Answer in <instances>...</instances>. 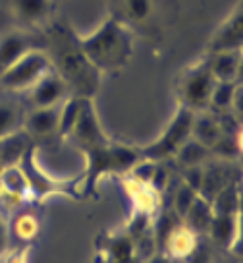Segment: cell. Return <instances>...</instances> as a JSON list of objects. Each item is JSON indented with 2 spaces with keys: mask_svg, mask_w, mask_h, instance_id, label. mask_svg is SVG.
<instances>
[{
  "mask_svg": "<svg viewBox=\"0 0 243 263\" xmlns=\"http://www.w3.org/2000/svg\"><path fill=\"white\" fill-rule=\"evenodd\" d=\"M143 263H172V259L166 254H158V252H154V254L151 255V257H147Z\"/></svg>",
  "mask_w": 243,
  "mask_h": 263,
  "instance_id": "obj_25",
  "label": "cell"
},
{
  "mask_svg": "<svg viewBox=\"0 0 243 263\" xmlns=\"http://www.w3.org/2000/svg\"><path fill=\"white\" fill-rule=\"evenodd\" d=\"M14 10L29 24L43 22L50 12V0H14Z\"/></svg>",
  "mask_w": 243,
  "mask_h": 263,
  "instance_id": "obj_20",
  "label": "cell"
},
{
  "mask_svg": "<svg viewBox=\"0 0 243 263\" xmlns=\"http://www.w3.org/2000/svg\"><path fill=\"white\" fill-rule=\"evenodd\" d=\"M50 70V60L43 50H27L17 62L0 74V89L17 93L29 91L43 74Z\"/></svg>",
  "mask_w": 243,
  "mask_h": 263,
  "instance_id": "obj_4",
  "label": "cell"
},
{
  "mask_svg": "<svg viewBox=\"0 0 243 263\" xmlns=\"http://www.w3.org/2000/svg\"><path fill=\"white\" fill-rule=\"evenodd\" d=\"M10 244V230H8V222L4 221V217L0 215V254L6 252V248Z\"/></svg>",
  "mask_w": 243,
  "mask_h": 263,
  "instance_id": "obj_24",
  "label": "cell"
},
{
  "mask_svg": "<svg viewBox=\"0 0 243 263\" xmlns=\"http://www.w3.org/2000/svg\"><path fill=\"white\" fill-rule=\"evenodd\" d=\"M31 145V138H29V134L24 128L10 134L6 138H2L0 140V159L4 163V168L19 164V161L24 159V155L29 151Z\"/></svg>",
  "mask_w": 243,
  "mask_h": 263,
  "instance_id": "obj_11",
  "label": "cell"
},
{
  "mask_svg": "<svg viewBox=\"0 0 243 263\" xmlns=\"http://www.w3.org/2000/svg\"><path fill=\"white\" fill-rule=\"evenodd\" d=\"M237 213L234 215H214L212 222L209 227V236H211L212 244L218 248H230L237 240Z\"/></svg>",
  "mask_w": 243,
  "mask_h": 263,
  "instance_id": "obj_12",
  "label": "cell"
},
{
  "mask_svg": "<svg viewBox=\"0 0 243 263\" xmlns=\"http://www.w3.org/2000/svg\"><path fill=\"white\" fill-rule=\"evenodd\" d=\"M214 215H234L239 211V192L235 184H226L216 196L211 199Z\"/></svg>",
  "mask_w": 243,
  "mask_h": 263,
  "instance_id": "obj_19",
  "label": "cell"
},
{
  "mask_svg": "<svg viewBox=\"0 0 243 263\" xmlns=\"http://www.w3.org/2000/svg\"><path fill=\"white\" fill-rule=\"evenodd\" d=\"M222 136V128L216 118H212L211 115H195L193 116V126H191V138L202 143L205 147L211 149Z\"/></svg>",
  "mask_w": 243,
  "mask_h": 263,
  "instance_id": "obj_15",
  "label": "cell"
},
{
  "mask_svg": "<svg viewBox=\"0 0 243 263\" xmlns=\"http://www.w3.org/2000/svg\"><path fill=\"white\" fill-rule=\"evenodd\" d=\"M214 263H237V261H235V259H234V261H228V259L224 261V259H218V261H214Z\"/></svg>",
  "mask_w": 243,
  "mask_h": 263,
  "instance_id": "obj_26",
  "label": "cell"
},
{
  "mask_svg": "<svg viewBox=\"0 0 243 263\" xmlns=\"http://www.w3.org/2000/svg\"><path fill=\"white\" fill-rule=\"evenodd\" d=\"M24 110L14 99L0 97V140L24 128Z\"/></svg>",
  "mask_w": 243,
  "mask_h": 263,
  "instance_id": "obj_14",
  "label": "cell"
},
{
  "mask_svg": "<svg viewBox=\"0 0 243 263\" xmlns=\"http://www.w3.org/2000/svg\"><path fill=\"white\" fill-rule=\"evenodd\" d=\"M209 70L216 82H237L239 72H241L239 50L212 52L211 60H209Z\"/></svg>",
  "mask_w": 243,
  "mask_h": 263,
  "instance_id": "obj_9",
  "label": "cell"
},
{
  "mask_svg": "<svg viewBox=\"0 0 243 263\" xmlns=\"http://www.w3.org/2000/svg\"><path fill=\"white\" fill-rule=\"evenodd\" d=\"M128 12L135 20H145L151 14V0H128Z\"/></svg>",
  "mask_w": 243,
  "mask_h": 263,
  "instance_id": "obj_23",
  "label": "cell"
},
{
  "mask_svg": "<svg viewBox=\"0 0 243 263\" xmlns=\"http://www.w3.org/2000/svg\"><path fill=\"white\" fill-rule=\"evenodd\" d=\"M27 50H31V43L22 33H8L0 37V74L17 62Z\"/></svg>",
  "mask_w": 243,
  "mask_h": 263,
  "instance_id": "obj_13",
  "label": "cell"
},
{
  "mask_svg": "<svg viewBox=\"0 0 243 263\" xmlns=\"http://www.w3.org/2000/svg\"><path fill=\"white\" fill-rule=\"evenodd\" d=\"M68 83L64 78L49 70L47 74H43L35 82L31 89H29V103L33 108H43V107H56L60 103H64L68 99Z\"/></svg>",
  "mask_w": 243,
  "mask_h": 263,
  "instance_id": "obj_6",
  "label": "cell"
},
{
  "mask_svg": "<svg viewBox=\"0 0 243 263\" xmlns=\"http://www.w3.org/2000/svg\"><path fill=\"white\" fill-rule=\"evenodd\" d=\"M212 217H214V213H212L211 201L197 194L193 203L189 205V209H187L181 219H184V227L189 229L197 236V234H207L209 232Z\"/></svg>",
  "mask_w": 243,
  "mask_h": 263,
  "instance_id": "obj_10",
  "label": "cell"
},
{
  "mask_svg": "<svg viewBox=\"0 0 243 263\" xmlns=\"http://www.w3.org/2000/svg\"><path fill=\"white\" fill-rule=\"evenodd\" d=\"M0 192H6V194L12 197H24L25 194L29 192L25 174L19 164L6 166V168L0 173Z\"/></svg>",
  "mask_w": 243,
  "mask_h": 263,
  "instance_id": "obj_16",
  "label": "cell"
},
{
  "mask_svg": "<svg viewBox=\"0 0 243 263\" xmlns=\"http://www.w3.org/2000/svg\"><path fill=\"white\" fill-rule=\"evenodd\" d=\"M195 196H197V192H195L191 186H187L186 182L178 186L176 194H174V213L178 215L179 219L186 215V211L189 209V205L193 203Z\"/></svg>",
  "mask_w": 243,
  "mask_h": 263,
  "instance_id": "obj_22",
  "label": "cell"
},
{
  "mask_svg": "<svg viewBox=\"0 0 243 263\" xmlns=\"http://www.w3.org/2000/svg\"><path fill=\"white\" fill-rule=\"evenodd\" d=\"M212 52L222 50H241V8L228 17L211 41Z\"/></svg>",
  "mask_w": 243,
  "mask_h": 263,
  "instance_id": "obj_8",
  "label": "cell"
},
{
  "mask_svg": "<svg viewBox=\"0 0 243 263\" xmlns=\"http://www.w3.org/2000/svg\"><path fill=\"white\" fill-rule=\"evenodd\" d=\"M193 116L195 112L191 108L181 105L178 108V112L172 116V120L168 122L166 130L162 132L153 143L137 149L141 159L143 161H151V163H160V161H166V159L176 155L178 149L191 138Z\"/></svg>",
  "mask_w": 243,
  "mask_h": 263,
  "instance_id": "obj_3",
  "label": "cell"
},
{
  "mask_svg": "<svg viewBox=\"0 0 243 263\" xmlns=\"http://www.w3.org/2000/svg\"><path fill=\"white\" fill-rule=\"evenodd\" d=\"M87 157V174H85V186L95 188L98 178L105 174L116 173H130L131 168L143 161L137 149L126 147V145H116L110 140L98 143L95 147L83 151Z\"/></svg>",
  "mask_w": 243,
  "mask_h": 263,
  "instance_id": "obj_1",
  "label": "cell"
},
{
  "mask_svg": "<svg viewBox=\"0 0 243 263\" xmlns=\"http://www.w3.org/2000/svg\"><path fill=\"white\" fill-rule=\"evenodd\" d=\"M83 57L97 68L116 66L124 62L130 50L126 29L118 22H106L100 29L81 41Z\"/></svg>",
  "mask_w": 243,
  "mask_h": 263,
  "instance_id": "obj_2",
  "label": "cell"
},
{
  "mask_svg": "<svg viewBox=\"0 0 243 263\" xmlns=\"http://www.w3.org/2000/svg\"><path fill=\"white\" fill-rule=\"evenodd\" d=\"M209 153H211V149L205 147L202 143H199V141L193 140V138H189V140L178 149V153L174 157L178 159L179 164H184L186 168H189V166H199V164L207 159Z\"/></svg>",
  "mask_w": 243,
  "mask_h": 263,
  "instance_id": "obj_21",
  "label": "cell"
},
{
  "mask_svg": "<svg viewBox=\"0 0 243 263\" xmlns=\"http://www.w3.org/2000/svg\"><path fill=\"white\" fill-rule=\"evenodd\" d=\"M58 115L60 105L56 107L33 108L24 118V130L29 134V138H50L58 136Z\"/></svg>",
  "mask_w": 243,
  "mask_h": 263,
  "instance_id": "obj_7",
  "label": "cell"
},
{
  "mask_svg": "<svg viewBox=\"0 0 243 263\" xmlns=\"http://www.w3.org/2000/svg\"><path fill=\"white\" fill-rule=\"evenodd\" d=\"M237 87H239L237 82H216L214 87H212L211 99H209V108L214 110V112H226V110H230Z\"/></svg>",
  "mask_w": 243,
  "mask_h": 263,
  "instance_id": "obj_18",
  "label": "cell"
},
{
  "mask_svg": "<svg viewBox=\"0 0 243 263\" xmlns=\"http://www.w3.org/2000/svg\"><path fill=\"white\" fill-rule=\"evenodd\" d=\"M4 171V163H2V159H0V173Z\"/></svg>",
  "mask_w": 243,
  "mask_h": 263,
  "instance_id": "obj_27",
  "label": "cell"
},
{
  "mask_svg": "<svg viewBox=\"0 0 243 263\" xmlns=\"http://www.w3.org/2000/svg\"><path fill=\"white\" fill-rule=\"evenodd\" d=\"M83 105L81 97H70L60 105V115H58V138H68L72 134L73 126L79 118V110Z\"/></svg>",
  "mask_w": 243,
  "mask_h": 263,
  "instance_id": "obj_17",
  "label": "cell"
},
{
  "mask_svg": "<svg viewBox=\"0 0 243 263\" xmlns=\"http://www.w3.org/2000/svg\"><path fill=\"white\" fill-rule=\"evenodd\" d=\"M214 76L209 70V62H201L191 68V72L184 80V107L197 110H207L209 108V99H211L212 87H214Z\"/></svg>",
  "mask_w": 243,
  "mask_h": 263,
  "instance_id": "obj_5",
  "label": "cell"
}]
</instances>
